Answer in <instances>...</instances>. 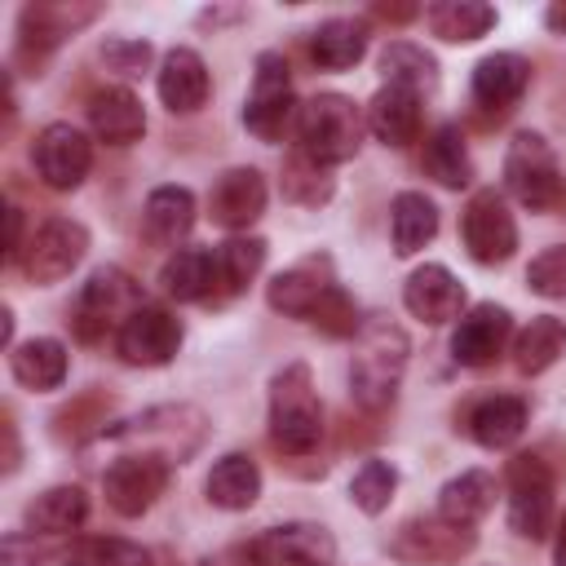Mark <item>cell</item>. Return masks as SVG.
Instances as JSON below:
<instances>
[{"label":"cell","mask_w":566,"mask_h":566,"mask_svg":"<svg viewBox=\"0 0 566 566\" xmlns=\"http://www.w3.org/2000/svg\"><path fill=\"white\" fill-rule=\"evenodd\" d=\"M296 137H301V155L332 168V164H345L354 159L358 142H363V119L354 111L349 97L340 93H314L301 115H296Z\"/></svg>","instance_id":"cell-3"},{"label":"cell","mask_w":566,"mask_h":566,"mask_svg":"<svg viewBox=\"0 0 566 566\" xmlns=\"http://www.w3.org/2000/svg\"><path fill=\"white\" fill-rule=\"evenodd\" d=\"M283 195L296 199V203H323L332 195V177H327L323 164L296 155V159L283 164Z\"/></svg>","instance_id":"cell-40"},{"label":"cell","mask_w":566,"mask_h":566,"mask_svg":"<svg viewBox=\"0 0 566 566\" xmlns=\"http://www.w3.org/2000/svg\"><path fill=\"white\" fill-rule=\"evenodd\" d=\"M376 13L389 18V22H407V18H416L420 9H416V4H376Z\"/></svg>","instance_id":"cell-47"},{"label":"cell","mask_w":566,"mask_h":566,"mask_svg":"<svg viewBox=\"0 0 566 566\" xmlns=\"http://www.w3.org/2000/svg\"><path fill=\"white\" fill-rule=\"evenodd\" d=\"M9 367H13V380L27 389H57L66 380V345L53 336L22 340L9 354Z\"/></svg>","instance_id":"cell-26"},{"label":"cell","mask_w":566,"mask_h":566,"mask_svg":"<svg viewBox=\"0 0 566 566\" xmlns=\"http://www.w3.org/2000/svg\"><path fill=\"white\" fill-rule=\"evenodd\" d=\"M97 9H66V4H27L22 9V53H49L62 44V35H71L75 22H88Z\"/></svg>","instance_id":"cell-30"},{"label":"cell","mask_w":566,"mask_h":566,"mask_svg":"<svg viewBox=\"0 0 566 566\" xmlns=\"http://www.w3.org/2000/svg\"><path fill=\"white\" fill-rule=\"evenodd\" d=\"M212 279H217V256L208 248H177L164 261V270H159V283H164V292L172 301H199V296H208Z\"/></svg>","instance_id":"cell-31"},{"label":"cell","mask_w":566,"mask_h":566,"mask_svg":"<svg viewBox=\"0 0 566 566\" xmlns=\"http://www.w3.org/2000/svg\"><path fill=\"white\" fill-rule=\"evenodd\" d=\"M88 517V495L80 486H49L27 504V526L40 535H66Z\"/></svg>","instance_id":"cell-34"},{"label":"cell","mask_w":566,"mask_h":566,"mask_svg":"<svg viewBox=\"0 0 566 566\" xmlns=\"http://www.w3.org/2000/svg\"><path fill=\"white\" fill-rule=\"evenodd\" d=\"M407 367V336L402 327H394L389 318H367L358 327V345H354V363H349V394L358 407L376 411L394 398L398 376Z\"/></svg>","instance_id":"cell-1"},{"label":"cell","mask_w":566,"mask_h":566,"mask_svg":"<svg viewBox=\"0 0 566 566\" xmlns=\"http://www.w3.org/2000/svg\"><path fill=\"white\" fill-rule=\"evenodd\" d=\"M460 234H464V248L478 265H500L513 256L517 248V226H513V212L504 208V199L495 190H478L469 203H464V217H460Z\"/></svg>","instance_id":"cell-10"},{"label":"cell","mask_w":566,"mask_h":566,"mask_svg":"<svg viewBox=\"0 0 566 566\" xmlns=\"http://www.w3.org/2000/svg\"><path fill=\"white\" fill-rule=\"evenodd\" d=\"M4 217H9V243H4V261H18V256H22V248H27V243H22V212H18V208H9Z\"/></svg>","instance_id":"cell-45"},{"label":"cell","mask_w":566,"mask_h":566,"mask_svg":"<svg viewBox=\"0 0 566 566\" xmlns=\"http://www.w3.org/2000/svg\"><path fill=\"white\" fill-rule=\"evenodd\" d=\"M367 53V22L358 18H327L310 35V57L323 71H345Z\"/></svg>","instance_id":"cell-25"},{"label":"cell","mask_w":566,"mask_h":566,"mask_svg":"<svg viewBox=\"0 0 566 566\" xmlns=\"http://www.w3.org/2000/svg\"><path fill=\"white\" fill-rule=\"evenodd\" d=\"M212 221L226 230H248L265 212V181L256 168H226L208 190Z\"/></svg>","instance_id":"cell-17"},{"label":"cell","mask_w":566,"mask_h":566,"mask_svg":"<svg viewBox=\"0 0 566 566\" xmlns=\"http://www.w3.org/2000/svg\"><path fill=\"white\" fill-rule=\"evenodd\" d=\"M526 287L539 292V296H566V243L544 248L526 265Z\"/></svg>","instance_id":"cell-42"},{"label":"cell","mask_w":566,"mask_h":566,"mask_svg":"<svg viewBox=\"0 0 566 566\" xmlns=\"http://www.w3.org/2000/svg\"><path fill=\"white\" fill-rule=\"evenodd\" d=\"M562 354H566V323L553 318V314L531 318V327L513 340V367H517L522 376H539V371H548Z\"/></svg>","instance_id":"cell-32"},{"label":"cell","mask_w":566,"mask_h":566,"mask_svg":"<svg viewBox=\"0 0 566 566\" xmlns=\"http://www.w3.org/2000/svg\"><path fill=\"white\" fill-rule=\"evenodd\" d=\"M88 124L106 146H133L146 133V111H142L133 88L111 84V88H97L88 97Z\"/></svg>","instance_id":"cell-20"},{"label":"cell","mask_w":566,"mask_h":566,"mask_svg":"<svg viewBox=\"0 0 566 566\" xmlns=\"http://www.w3.org/2000/svg\"><path fill=\"white\" fill-rule=\"evenodd\" d=\"M504 186H509V195H513L522 208H531V212H539V208H548V203L557 199V190H562V168H557L553 146H548L539 133H517V137L509 142V150H504Z\"/></svg>","instance_id":"cell-4"},{"label":"cell","mask_w":566,"mask_h":566,"mask_svg":"<svg viewBox=\"0 0 566 566\" xmlns=\"http://www.w3.org/2000/svg\"><path fill=\"white\" fill-rule=\"evenodd\" d=\"M102 57H106L115 71L137 75V71L150 62V44H146V40H111V44H102Z\"/></svg>","instance_id":"cell-43"},{"label":"cell","mask_w":566,"mask_h":566,"mask_svg":"<svg viewBox=\"0 0 566 566\" xmlns=\"http://www.w3.org/2000/svg\"><path fill=\"white\" fill-rule=\"evenodd\" d=\"M142 221L155 243H181L195 226V195L186 186H159V190H150Z\"/></svg>","instance_id":"cell-27"},{"label":"cell","mask_w":566,"mask_h":566,"mask_svg":"<svg viewBox=\"0 0 566 566\" xmlns=\"http://www.w3.org/2000/svg\"><path fill=\"white\" fill-rule=\"evenodd\" d=\"M389 234H394V252L411 256L420 252L433 234H438V208L433 199H424L420 190H402L389 208Z\"/></svg>","instance_id":"cell-28"},{"label":"cell","mask_w":566,"mask_h":566,"mask_svg":"<svg viewBox=\"0 0 566 566\" xmlns=\"http://www.w3.org/2000/svg\"><path fill=\"white\" fill-rule=\"evenodd\" d=\"M159 102L172 111V115H195L208 93H212V80H208V66L195 49H172L159 66Z\"/></svg>","instance_id":"cell-19"},{"label":"cell","mask_w":566,"mask_h":566,"mask_svg":"<svg viewBox=\"0 0 566 566\" xmlns=\"http://www.w3.org/2000/svg\"><path fill=\"white\" fill-rule=\"evenodd\" d=\"M522 429H526V402L513 398V394H495V398L478 402L473 416H469V433L491 451L513 447L522 438Z\"/></svg>","instance_id":"cell-29"},{"label":"cell","mask_w":566,"mask_h":566,"mask_svg":"<svg viewBox=\"0 0 566 566\" xmlns=\"http://www.w3.org/2000/svg\"><path fill=\"white\" fill-rule=\"evenodd\" d=\"M292 115V75L283 53H261L256 71H252V93L243 102V124L261 137V142H279Z\"/></svg>","instance_id":"cell-8"},{"label":"cell","mask_w":566,"mask_h":566,"mask_svg":"<svg viewBox=\"0 0 566 566\" xmlns=\"http://www.w3.org/2000/svg\"><path fill=\"white\" fill-rule=\"evenodd\" d=\"M424 22H429V31L438 40L469 44V40H478V35H486L495 27V9L478 4V0H442V4L424 9Z\"/></svg>","instance_id":"cell-33"},{"label":"cell","mask_w":566,"mask_h":566,"mask_svg":"<svg viewBox=\"0 0 566 566\" xmlns=\"http://www.w3.org/2000/svg\"><path fill=\"white\" fill-rule=\"evenodd\" d=\"M133 310H137V283L124 270L106 265L84 283V292L75 301V332H80V340H97L119 314L128 318Z\"/></svg>","instance_id":"cell-13"},{"label":"cell","mask_w":566,"mask_h":566,"mask_svg":"<svg viewBox=\"0 0 566 566\" xmlns=\"http://www.w3.org/2000/svg\"><path fill=\"white\" fill-rule=\"evenodd\" d=\"M380 71L389 84L398 88H411V93H429L438 84V62L420 49V44H407V40H394L385 53H380Z\"/></svg>","instance_id":"cell-37"},{"label":"cell","mask_w":566,"mask_h":566,"mask_svg":"<svg viewBox=\"0 0 566 566\" xmlns=\"http://www.w3.org/2000/svg\"><path fill=\"white\" fill-rule=\"evenodd\" d=\"M336 287L332 279V261L327 256H305L296 261L292 270L274 274V283L265 287V301L283 314H296V318H310V310L323 301V292Z\"/></svg>","instance_id":"cell-18"},{"label":"cell","mask_w":566,"mask_h":566,"mask_svg":"<svg viewBox=\"0 0 566 566\" xmlns=\"http://www.w3.org/2000/svg\"><path fill=\"white\" fill-rule=\"evenodd\" d=\"M310 323H314L323 336H336V340H340V336H358V327H363V323H358V310H354V301L340 292V283L323 292V301L310 310Z\"/></svg>","instance_id":"cell-41"},{"label":"cell","mask_w":566,"mask_h":566,"mask_svg":"<svg viewBox=\"0 0 566 566\" xmlns=\"http://www.w3.org/2000/svg\"><path fill=\"white\" fill-rule=\"evenodd\" d=\"M217 283H226V292H243L256 270L265 265V243L261 239H226L217 252Z\"/></svg>","instance_id":"cell-38"},{"label":"cell","mask_w":566,"mask_h":566,"mask_svg":"<svg viewBox=\"0 0 566 566\" xmlns=\"http://www.w3.org/2000/svg\"><path fill=\"white\" fill-rule=\"evenodd\" d=\"M256 495H261V469H256L252 455L230 451V455H221V460L212 464V473H208V500H212L217 509L239 513V509H252Z\"/></svg>","instance_id":"cell-23"},{"label":"cell","mask_w":566,"mask_h":566,"mask_svg":"<svg viewBox=\"0 0 566 566\" xmlns=\"http://www.w3.org/2000/svg\"><path fill=\"white\" fill-rule=\"evenodd\" d=\"M4 473H13L18 469V429H13V420H4Z\"/></svg>","instance_id":"cell-46"},{"label":"cell","mask_w":566,"mask_h":566,"mask_svg":"<svg viewBox=\"0 0 566 566\" xmlns=\"http://www.w3.org/2000/svg\"><path fill=\"white\" fill-rule=\"evenodd\" d=\"M168 486V455L159 451H142V455H119L106 478H102V491H106V504L119 513V517H142Z\"/></svg>","instance_id":"cell-7"},{"label":"cell","mask_w":566,"mask_h":566,"mask_svg":"<svg viewBox=\"0 0 566 566\" xmlns=\"http://www.w3.org/2000/svg\"><path fill=\"white\" fill-rule=\"evenodd\" d=\"M261 566H336V539L318 522H283L252 539L248 548Z\"/></svg>","instance_id":"cell-12"},{"label":"cell","mask_w":566,"mask_h":566,"mask_svg":"<svg viewBox=\"0 0 566 566\" xmlns=\"http://www.w3.org/2000/svg\"><path fill=\"white\" fill-rule=\"evenodd\" d=\"M367 128H371L385 146L402 150V146L416 142V133H420V93L398 88V84L380 88V93L371 97V106H367Z\"/></svg>","instance_id":"cell-22"},{"label":"cell","mask_w":566,"mask_h":566,"mask_svg":"<svg viewBox=\"0 0 566 566\" xmlns=\"http://www.w3.org/2000/svg\"><path fill=\"white\" fill-rule=\"evenodd\" d=\"M557 566H566V522H562V539H557Z\"/></svg>","instance_id":"cell-49"},{"label":"cell","mask_w":566,"mask_h":566,"mask_svg":"<svg viewBox=\"0 0 566 566\" xmlns=\"http://www.w3.org/2000/svg\"><path fill=\"white\" fill-rule=\"evenodd\" d=\"M548 27H553V31H566V4H553V9H548Z\"/></svg>","instance_id":"cell-48"},{"label":"cell","mask_w":566,"mask_h":566,"mask_svg":"<svg viewBox=\"0 0 566 566\" xmlns=\"http://www.w3.org/2000/svg\"><path fill=\"white\" fill-rule=\"evenodd\" d=\"M4 566H40V553H35V539L31 535H4Z\"/></svg>","instance_id":"cell-44"},{"label":"cell","mask_w":566,"mask_h":566,"mask_svg":"<svg viewBox=\"0 0 566 566\" xmlns=\"http://www.w3.org/2000/svg\"><path fill=\"white\" fill-rule=\"evenodd\" d=\"M115 349L133 367H164L181 349V323L164 305H137L115 336Z\"/></svg>","instance_id":"cell-11"},{"label":"cell","mask_w":566,"mask_h":566,"mask_svg":"<svg viewBox=\"0 0 566 566\" xmlns=\"http://www.w3.org/2000/svg\"><path fill=\"white\" fill-rule=\"evenodd\" d=\"M66 566H150V553L119 535H84L62 553Z\"/></svg>","instance_id":"cell-36"},{"label":"cell","mask_w":566,"mask_h":566,"mask_svg":"<svg viewBox=\"0 0 566 566\" xmlns=\"http://www.w3.org/2000/svg\"><path fill=\"white\" fill-rule=\"evenodd\" d=\"M31 164H35V172H40L44 186L75 190L88 177V168H93V146H88V137L75 124L57 119V124H44L40 128V137L31 146Z\"/></svg>","instance_id":"cell-9"},{"label":"cell","mask_w":566,"mask_h":566,"mask_svg":"<svg viewBox=\"0 0 566 566\" xmlns=\"http://www.w3.org/2000/svg\"><path fill=\"white\" fill-rule=\"evenodd\" d=\"M394 491H398V469H394L389 460H367V464L354 473V482H349V500H354L363 513H371V517L389 509Z\"/></svg>","instance_id":"cell-39"},{"label":"cell","mask_w":566,"mask_h":566,"mask_svg":"<svg viewBox=\"0 0 566 566\" xmlns=\"http://www.w3.org/2000/svg\"><path fill=\"white\" fill-rule=\"evenodd\" d=\"M88 252V230L71 217H49L22 248V270L31 283H57L66 279Z\"/></svg>","instance_id":"cell-6"},{"label":"cell","mask_w":566,"mask_h":566,"mask_svg":"<svg viewBox=\"0 0 566 566\" xmlns=\"http://www.w3.org/2000/svg\"><path fill=\"white\" fill-rule=\"evenodd\" d=\"M509 332H513L509 310L482 301V305H473V310L460 318V327H455V336H451V358H455L460 367H486V363L504 349Z\"/></svg>","instance_id":"cell-16"},{"label":"cell","mask_w":566,"mask_h":566,"mask_svg":"<svg viewBox=\"0 0 566 566\" xmlns=\"http://www.w3.org/2000/svg\"><path fill=\"white\" fill-rule=\"evenodd\" d=\"M491 504H495V478L482 469H469L438 491V517L451 526H473L478 517L491 513Z\"/></svg>","instance_id":"cell-24"},{"label":"cell","mask_w":566,"mask_h":566,"mask_svg":"<svg viewBox=\"0 0 566 566\" xmlns=\"http://www.w3.org/2000/svg\"><path fill=\"white\" fill-rule=\"evenodd\" d=\"M424 168H429V177H433L438 186H447V190H460V186L473 181V159H469L464 133H460L455 124H442V128L429 137V146H424Z\"/></svg>","instance_id":"cell-35"},{"label":"cell","mask_w":566,"mask_h":566,"mask_svg":"<svg viewBox=\"0 0 566 566\" xmlns=\"http://www.w3.org/2000/svg\"><path fill=\"white\" fill-rule=\"evenodd\" d=\"M270 433L287 455H310L323 438V407L305 363H287L270 380Z\"/></svg>","instance_id":"cell-2"},{"label":"cell","mask_w":566,"mask_h":566,"mask_svg":"<svg viewBox=\"0 0 566 566\" xmlns=\"http://www.w3.org/2000/svg\"><path fill=\"white\" fill-rule=\"evenodd\" d=\"M509 526L522 539H544L553 526V473L539 455H517L509 464Z\"/></svg>","instance_id":"cell-5"},{"label":"cell","mask_w":566,"mask_h":566,"mask_svg":"<svg viewBox=\"0 0 566 566\" xmlns=\"http://www.w3.org/2000/svg\"><path fill=\"white\" fill-rule=\"evenodd\" d=\"M531 84V62L517 53H491L473 66V102L486 111H509Z\"/></svg>","instance_id":"cell-21"},{"label":"cell","mask_w":566,"mask_h":566,"mask_svg":"<svg viewBox=\"0 0 566 566\" xmlns=\"http://www.w3.org/2000/svg\"><path fill=\"white\" fill-rule=\"evenodd\" d=\"M402 305H407L420 323H429V327L451 323V318H460V310H464V283H460L447 265H420V270H411V279L402 283Z\"/></svg>","instance_id":"cell-14"},{"label":"cell","mask_w":566,"mask_h":566,"mask_svg":"<svg viewBox=\"0 0 566 566\" xmlns=\"http://www.w3.org/2000/svg\"><path fill=\"white\" fill-rule=\"evenodd\" d=\"M469 548H473V531L451 526L442 517L438 522H407L389 544V553L411 562V566H442V562H455Z\"/></svg>","instance_id":"cell-15"}]
</instances>
